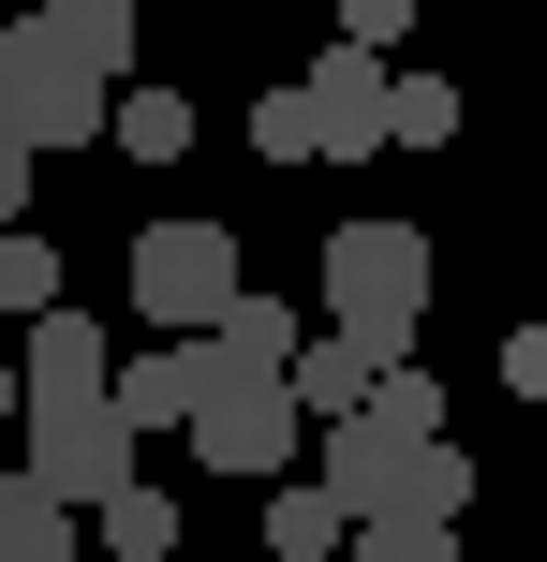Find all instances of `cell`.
Masks as SVG:
<instances>
[{"mask_svg":"<svg viewBox=\"0 0 547 562\" xmlns=\"http://www.w3.org/2000/svg\"><path fill=\"white\" fill-rule=\"evenodd\" d=\"M0 223H30V134L0 119Z\"/></svg>","mask_w":547,"mask_h":562,"instance_id":"22","label":"cell"},{"mask_svg":"<svg viewBox=\"0 0 547 562\" xmlns=\"http://www.w3.org/2000/svg\"><path fill=\"white\" fill-rule=\"evenodd\" d=\"M237 296H252V267H237V237H223V223H148V237H134V311H148V326L207 340Z\"/></svg>","mask_w":547,"mask_h":562,"instance_id":"5","label":"cell"},{"mask_svg":"<svg viewBox=\"0 0 547 562\" xmlns=\"http://www.w3.org/2000/svg\"><path fill=\"white\" fill-rule=\"evenodd\" d=\"M0 311H15V326H45V311H59V252H45L30 223H0Z\"/></svg>","mask_w":547,"mask_h":562,"instance_id":"14","label":"cell"},{"mask_svg":"<svg viewBox=\"0 0 547 562\" xmlns=\"http://www.w3.org/2000/svg\"><path fill=\"white\" fill-rule=\"evenodd\" d=\"M45 15H134V0H45Z\"/></svg>","mask_w":547,"mask_h":562,"instance_id":"25","label":"cell"},{"mask_svg":"<svg viewBox=\"0 0 547 562\" xmlns=\"http://www.w3.org/2000/svg\"><path fill=\"white\" fill-rule=\"evenodd\" d=\"M0 562H75V504H59L30 459L0 474Z\"/></svg>","mask_w":547,"mask_h":562,"instance_id":"11","label":"cell"},{"mask_svg":"<svg viewBox=\"0 0 547 562\" xmlns=\"http://www.w3.org/2000/svg\"><path fill=\"white\" fill-rule=\"evenodd\" d=\"M326 326L371 340V356H414V326H430V237L414 223H341L326 237Z\"/></svg>","mask_w":547,"mask_h":562,"instance_id":"3","label":"cell"},{"mask_svg":"<svg viewBox=\"0 0 547 562\" xmlns=\"http://www.w3.org/2000/svg\"><path fill=\"white\" fill-rule=\"evenodd\" d=\"M326 488L355 504V533H371V518H474V459L444 445V429L414 445V429H385V415L326 429Z\"/></svg>","mask_w":547,"mask_h":562,"instance_id":"2","label":"cell"},{"mask_svg":"<svg viewBox=\"0 0 547 562\" xmlns=\"http://www.w3.org/2000/svg\"><path fill=\"white\" fill-rule=\"evenodd\" d=\"M503 385H518V400H547V326H518V340H503Z\"/></svg>","mask_w":547,"mask_h":562,"instance_id":"23","label":"cell"},{"mask_svg":"<svg viewBox=\"0 0 547 562\" xmlns=\"http://www.w3.org/2000/svg\"><path fill=\"white\" fill-rule=\"evenodd\" d=\"M371 415H385V429H414V445H430V429H444V385H430V370L400 356V370H385V400H371Z\"/></svg>","mask_w":547,"mask_h":562,"instance_id":"19","label":"cell"},{"mask_svg":"<svg viewBox=\"0 0 547 562\" xmlns=\"http://www.w3.org/2000/svg\"><path fill=\"white\" fill-rule=\"evenodd\" d=\"M266 548H282V562H326V548H355V504H341V488H266Z\"/></svg>","mask_w":547,"mask_h":562,"instance_id":"13","label":"cell"},{"mask_svg":"<svg viewBox=\"0 0 547 562\" xmlns=\"http://www.w3.org/2000/svg\"><path fill=\"white\" fill-rule=\"evenodd\" d=\"M341 30H355V45H400V30H414V0H341Z\"/></svg>","mask_w":547,"mask_h":562,"instance_id":"21","label":"cell"},{"mask_svg":"<svg viewBox=\"0 0 547 562\" xmlns=\"http://www.w3.org/2000/svg\"><path fill=\"white\" fill-rule=\"evenodd\" d=\"M118 148H134V164H178V148H193V104H178V89H118Z\"/></svg>","mask_w":547,"mask_h":562,"instance_id":"15","label":"cell"},{"mask_svg":"<svg viewBox=\"0 0 547 562\" xmlns=\"http://www.w3.org/2000/svg\"><path fill=\"white\" fill-rule=\"evenodd\" d=\"M104 548H118V562H163V548H178V504H163V488L134 474V488L104 504Z\"/></svg>","mask_w":547,"mask_h":562,"instance_id":"16","label":"cell"},{"mask_svg":"<svg viewBox=\"0 0 547 562\" xmlns=\"http://www.w3.org/2000/svg\"><path fill=\"white\" fill-rule=\"evenodd\" d=\"M385 370H400V356H371V340H341V326H326L311 356H296V400H311V429L371 415V400H385Z\"/></svg>","mask_w":547,"mask_h":562,"instance_id":"8","label":"cell"},{"mask_svg":"<svg viewBox=\"0 0 547 562\" xmlns=\"http://www.w3.org/2000/svg\"><path fill=\"white\" fill-rule=\"evenodd\" d=\"M89 385H118L104 326H89V311H45V326H30V400H89Z\"/></svg>","mask_w":547,"mask_h":562,"instance_id":"10","label":"cell"},{"mask_svg":"<svg viewBox=\"0 0 547 562\" xmlns=\"http://www.w3.org/2000/svg\"><path fill=\"white\" fill-rule=\"evenodd\" d=\"M296 445H311L296 370H223V356H207V415H193V459H207V474H296Z\"/></svg>","mask_w":547,"mask_h":562,"instance_id":"4","label":"cell"},{"mask_svg":"<svg viewBox=\"0 0 547 562\" xmlns=\"http://www.w3.org/2000/svg\"><path fill=\"white\" fill-rule=\"evenodd\" d=\"M252 148H266V164H326V134H311V89H266V104H252Z\"/></svg>","mask_w":547,"mask_h":562,"instance_id":"17","label":"cell"},{"mask_svg":"<svg viewBox=\"0 0 547 562\" xmlns=\"http://www.w3.org/2000/svg\"><path fill=\"white\" fill-rule=\"evenodd\" d=\"M311 134H326V164H371V148H400V75H385V45H311Z\"/></svg>","mask_w":547,"mask_h":562,"instance_id":"7","label":"cell"},{"mask_svg":"<svg viewBox=\"0 0 547 562\" xmlns=\"http://www.w3.org/2000/svg\"><path fill=\"white\" fill-rule=\"evenodd\" d=\"M0 429H30V340H0Z\"/></svg>","mask_w":547,"mask_h":562,"instance_id":"24","label":"cell"},{"mask_svg":"<svg viewBox=\"0 0 547 562\" xmlns=\"http://www.w3.org/2000/svg\"><path fill=\"white\" fill-rule=\"evenodd\" d=\"M207 356H223V370H296V356H311V326H296L282 296H237L223 326H207Z\"/></svg>","mask_w":547,"mask_h":562,"instance_id":"12","label":"cell"},{"mask_svg":"<svg viewBox=\"0 0 547 562\" xmlns=\"http://www.w3.org/2000/svg\"><path fill=\"white\" fill-rule=\"evenodd\" d=\"M355 562H459V518H371Z\"/></svg>","mask_w":547,"mask_h":562,"instance_id":"18","label":"cell"},{"mask_svg":"<svg viewBox=\"0 0 547 562\" xmlns=\"http://www.w3.org/2000/svg\"><path fill=\"white\" fill-rule=\"evenodd\" d=\"M30 474H45L75 518H104L118 488H134V415H118V385H89V400H30Z\"/></svg>","mask_w":547,"mask_h":562,"instance_id":"6","label":"cell"},{"mask_svg":"<svg viewBox=\"0 0 547 562\" xmlns=\"http://www.w3.org/2000/svg\"><path fill=\"white\" fill-rule=\"evenodd\" d=\"M444 134H459V89H444V75H400V148H444Z\"/></svg>","mask_w":547,"mask_h":562,"instance_id":"20","label":"cell"},{"mask_svg":"<svg viewBox=\"0 0 547 562\" xmlns=\"http://www.w3.org/2000/svg\"><path fill=\"white\" fill-rule=\"evenodd\" d=\"M118 75H134V15H45V0H30V15L0 30V119H15L30 148L118 134Z\"/></svg>","mask_w":547,"mask_h":562,"instance_id":"1","label":"cell"},{"mask_svg":"<svg viewBox=\"0 0 547 562\" xmlns=\"http://www.w3.org/2000/svg\"><path fill=\"white\" fill-rule=\"evenodd\" d=\"M118 415H134V429H193V415H207V340L134 356V370H118Z\"/></svg>","mask_w":547,"mask_h":562,"instance_id":"9","label":"cell"}]
</instances>
